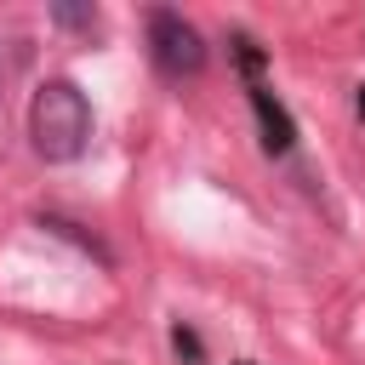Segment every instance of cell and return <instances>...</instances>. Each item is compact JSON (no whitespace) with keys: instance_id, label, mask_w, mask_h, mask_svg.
<instances>
[{"instance_id":"7","label":"cell","mask_w":365,"mask_h":365,"mask_svg":"<svg viewBox=\"0 0 365 365\" xmlns=\"http://www.w3.org/2000/svg\"><path fill=\"white\" fill-rule=\"evenodd\" d=\"M359 108H365V97H359Z\"/></svg>"},{"instance_id":"4","label":"cell","mask_w":365,"mask_h":365,"mask_svg":"<svg viewBox=\"0 0 365 365\" xmlns=\"http://www.w3.org/2000/svg\"><path fill=\"white\" fill-rule=\"evenodd\" d=\"M51 17H57L63 29H91V23H97V6H51Z\"/></svg>"},{"instance_id":"2","label":"cell","mask_w":365,"mask_h":365,"mask_svg":"<svg viewBox=\"0 0 365 365\" xmlns=\"http://www.w3.org/2000/svg\"><path fill=\"white\" fill-rule=\"evenodd\" d=\"M148 51H154L160 74H171V80H188V74L205 68V40H200V29H194L182 11H171V6L148 11Z\"/></svg>"},{"instance_id":"5","label":"cell","mask_w":365,"mask_h":365,"mask_svg":"<svg viewBox=\"0 0 365 365\" xmlns=\"http://www.w3.org/2000/svg\"><path fill=\"white\" fill-rule=\"evenodd\" d=\"M177 354H188V359H194V365H200V342H194V336H188V331H177Z\"/></svg>"},{"instance_id":"3","label":"cell","mask_w":365,"mask_h":365,"mask_svg":"<svg viewBox=\"0 0 365 365\" xmlns=\"http://www.w3.org/2000/svg\"><path fill=\"white\" fill-rule=\"evenodd\" d=\"M251 103H257V120H262V148H268V154H285V148H291V137H297V131H291V120H285V108H279L262 86L251 91Z\"/></svg>"},{"instance_id":"6","label":"cell","mask_w":365,"mask_h":365,"mask_svg":"<svg viewBox=\"0 0 365 365\" xmlns=\"http://www.w3.org/2000/svg\"><path fill=\"white\" fill-rule=\"evenodd\" d=\"M0 103H6V63H0Z\"/></svg>"},{"instance_id":"1","label":"cell","mask_w":365,"mask_h":365,"mask_svg":"<svg viewBox=\"0 0 365 365\" xmlns=\"http://www.w3.org/2000/svg\"><path fill=\"white\" fill-rule=\"evenodd\" d=\"M29 143L40 160L63 165V160H80L86 143H91V103L74 80H46L29 103Z\"/></svg>"}]
</instances>
